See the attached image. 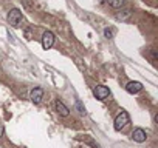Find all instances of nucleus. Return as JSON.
<instances>
[{"label":"nucleus","instance_id":"nucleus-1","mask_svg":"<svg viewBox=\"0 0 158 148\" xmlns=\"http://www.w3.org/2000/svg\"><path fill=\"white\" fill-rule=\"evenodd\" d=\"M130 122V117H129V113L127 111H121L118 113V116L115 117V122H113V128L116 131H121L123 128L127 127V123Z\"/></svg>","mask_w":158,"mask_h":148},{"label":"nucleus","instance_id":"nucleus-2","mask_svg":"<svg viewBox=\"0 0 158 148\" xmlns=\"http://www.w3.org/2000/svg\"><path fill=\"white\" fill-rule=\"evenodd\" d=\"M8 22H10V25L13 28H19L22 25V13L17 8H13L8 13Z\"/></svg>","mask_w":158,"mask_h":148},{"label":"nucleus","instance_id":"nucleus-3","mask_svg":"<svg viewBox=\"0 0 158 148\" xmlns=\"http://www.w3.org/2000/svg\"><path fill=\"white\" fill-rule=\"evenodd\" d=\"M93 94H95L96 99L104 100V99H107V97L110 96V90H109L107 87H104V85H98V87L93 90Z\"/></svg>","mask_w":158,"mask_h":148},{"label":"nucleus","instance_id":"nucleus-4","mask_svg":"<svg viewBox=\"0 0 158 148\" xmlns=\"http://www.w3.org/2000/svg\"><path fill=\"white\" fill-rule=\"evenodd\" d=\"M30 99H31V102L33 103H40L42 102V99H44V90L40 88V87H36V88H33L31 91H30Z\"/></svg>","mask_w":158,"mask_h":148},{"label":"nucleus","instance_id":"nucleus-5","mask_svg":"<svg viewBox=\"0 0 158 148\" xmlns=\"http://www.w3.org/2000/svg\"><path fill=\"white\" fill-rule=\"evenodd\" d=\"M54 45V34L51 31H45L42 36V46L44 49H50Z\"/></svg>","mask_w":158,"mask_h":148},{"label":"nucleus","instance_id":"nucleus-6","mask_svg":"<svg viewBox=\"0 0 158 148\" xmlns=\"http://www.w3.org/2000/svg\"><path fill=\"white\" fill-rule=\"evenodd\" d=\"M54 110H56V111H57V114H59V116H62V117H67V116L70 114L68 107H67L62 100H59V99L54 102Z\"/></svg>","mask_w":158,"mask_h":148},{"label":"nucleus","instance_id":"nucleus-7","mask_svg":"<svg viewBox=\"0 0 158 148\" xmlns=\"http://www.w3.org/2000/svg\"><path fill=\"white\" fill-rule=\"evenodd\" d=\"M132 139H133L135 142H138V143H143V142H146V139H147V133H146L143 128H135L133 133H132Z\"/></svg>","mask_w":158,"mask_h":148},{"label":"nucleus","instance_id":"nucleus-8","mask_svg":"<svg viewBox=\"0 0 158 148\" xmlns=\"http://www.w3.org/2000/svg\"><path fill=\"white\" fill-rule=\"evenodd\" d=\"M143 90V84L141 82H129L127 85H126V91L129 93V94H136V93H139Z\"/></svg>","mask_w":158,"mask_h":148},{"label":"nucleus","instance_id":"nucleus-9","mask_svg":"<svg viewBox=\"0 0 158 148\" xmlns=\"http://www.w3.org/2000/svg\"><path fill=\"white\" fill-rule=\"evenodd\" d=\"M107 2H109V5H110L112 8L118 10V8H121V6L124 5V2H126V0H107Z\"/></svg>","mask_w":158,"mask_h":148},{"label":"nucleus","instance_id":"nucleus-10","mask_svg":"<svg viewBox=\"0 0 158 148\" xmlns=\"http://www.w3.org/2000/svg\"><path fill=\"white\" fill-rule=\"evenodd\" d=\"M130 14H132L130 10H126V11H123V14L118 16V19H119V20H127V19L130 17Z\"/></svg>","mask_w":158,"mask_h":148},{"label":"nucleus","instance_id":"nucleus-11","mask_svg":"<svg viewBox=\"0 0 158 148\" xmlns=\"http://www.w3.org/2000/svg\"><path fill=\"white\" fill-rule=\"evenodd\" d=\"M76 108L79 110V113H81V114H84V113H85V108H84V105H82V102H81V100H76Z\"/></svg>","mask_w":158,"mask_h":148},{"label":"nucleus","instance_id":"nucleus-12","mask_svg":"<svg viewBox=\"0 0 158 148\" xmlns=\"http://www.w3.org/2000/svg\"><path fill=\"white\" fill-rule=\"evenodd\" d=\"M104 36H106L107 39H112V37H113V31H112L110 28H106V29H104Z\"/></svg>","mask_w":158,"mask_h":148},{"label":"nucleus","instance_id":"nucleus-13","mask_svg":"<svg viewBox=\"0 0 158 148\" xmlns=\"http://www.w3.org/2000/svg\"><path fill=\"white\" fill-rule=\"evenodd\" d=\"M2 136H3V125L0 123V137H2Z\"/></svg>","mask_w":158,"mask_h":148}]
</instances>
